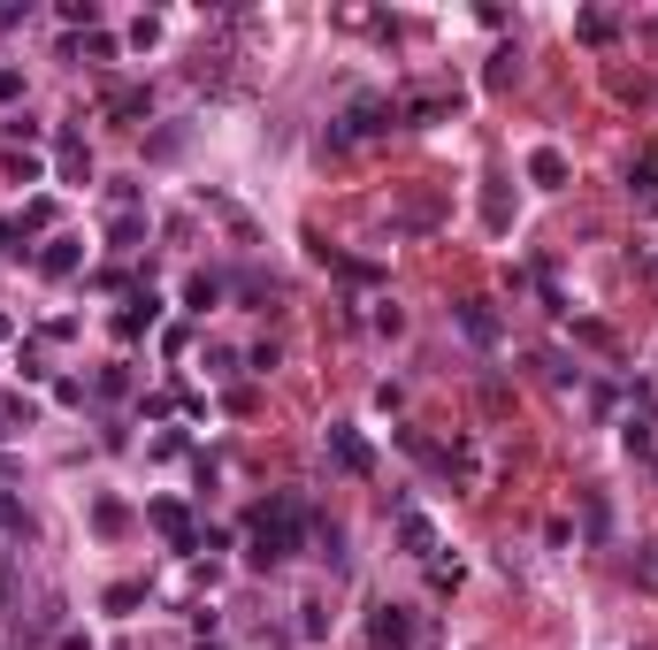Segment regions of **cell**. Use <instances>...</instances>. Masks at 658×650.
I'll list each match as a JSON object with an SVG mask.
<instances>
[{"mask_svg": "<svg viewBox=\"0 0 658 650\" xmlns=\"http://www.w3.org/2000/svg\"><path fill=\"white\" fill-rule=\"evenodd\" d=\"M315 536V513H307V497H276V505H261L253 513V566H284L299 543Z\"/></svg>", "mask_w": 658, "mask_h": 650, "instance_id": "6da1fadb", "label": "cell"}, {"mask_svg": "<svg viewBox=\"0 0 658 650\" xmlns=\"http://www.w3.org/2000/svg\"><path fill=\"white\" fill-rule=\"evenodd\" d=\"M414 636H421V628H414L406 605H375V613H368V650H414Z\"/></svg>", "mask_w": 658, "mask_h": 650, "instance_id": "7a4b0ae2", "label": "cell"}, {"mask_svg": "<svg viewBox=\"0 0 658 650\" xmlns=\"http://www.w3.org/2000/svg\"><path fill=\"white\" fill-rule=\"evenodd\" d=\"M383 123H391V100H360V108H352V115H344V123L329 131V146H352V139H375Z\"/></svg>", "mask_w": 658, "mask_h": 650, "instance_id": "3957f363", "label": "cell"}, {"mask_svg": "<svg viewBox=\"0 0 658 650\" xmlns=\"http://www.w3.org/2000/svg\"><path fill=\"white\" fill-rule=\"evenodd\" d=\"M329 452H337V467H344V475H375V452H368L352 429H329Z\"/></svg>", "mask_w": 658, "mask_h": 650, "instance_id": "277c9868", "label": "cell"}, {"mask_svg": "<svg viewBox=\"0 0 658 650\" xmlns=\"http://www.w3.org/2000/svg\"><path fill=\"white\" fill-rule=\"evenodd\" d=\"M154 528H162L168 543H184V551H199V536H191V513H184L176 497H162V505H154Z\"/></svg>", "mask_w": 658, "mask_h": 650, "instance_id": "5b68a950", "label": "cell"}, {"mask_svg": "<svg viewBox=\"0 0 658 650\" xmlns=\"http://www.w3.org/2000/svg\"><path fill=\"white\" fill-rule=\"evenodd\" d=\"M452 315H460V329H468L475 344H497V315H491V307H483V299H460Z\"/></svg>", "mask_w": 658, "mask_h": 650, "instance_id": "8992f818", "label": "cell"}, {"mask_svg": "<svg viewBox=\"0 0 658 650\" xmlns=\"http://www.w3.org/2000/svg\"><path fill=\"white\" fill-rule=\"evenodd\" d=\"M398 536H406V551H421V559H429V551H437V528H429V520H421V513H414V505H406V513H398Z\"/></svg>", "mask_w": 658, "mask_h": 650, "instance_id": "52a82bcc", "label": "cell"}, {"mask_svg": "<svg viewBox=\"0 0 658 650\" xmlns=\"http://www.w3.org/2000/svg\"><path fill=\"white\" fill-rule=\"evenodd\" d=\"M528 176H536V184H567V154H559V146H536V154H528Z\"/></svg>", "mask_w": 658, "mask_h": 650, "instance_id": "ba28073f", "label": "cell"}, {"mask_svg": "<svg viewBox=\"0 0 658 650\" xmlns=\"http://www.w3.org/2000/svg\"><path fill=\"white\" fill-rule=\"evenodd\" d=\"M39 276H77V245H69V238H54V245L39 253Z\"/></svg>", "mask_w": 658, "mask_h": 650, "instance_id": "9c48e42d", "label": "cell"}, {"mask_svg": "<svg viewBox=\"0 0 658 650\" xmlns=\"http://www.w3.org/2000/svg\"><path fill=\"white\" fill-rule=\"evenodd\" d=\"M146 108H154V100H146V92H139V85H131V92H108V115H123V123H139V115H146Z\"/></svg>", "mask_w": 658, "mask_h": 650, "instance_id": "30bf717a", "label": "cell"}, {"mask_svg": "<svg viewBox=\"0 0 658 650\" xmlns=\"http://www.w3.org/2000/svg\"><path fill=\"white\" fill-rule=\"evenodd\" d=\"M184 299H191V315H207V307L222 299V276H191V291H184Z\"/></svg>", "mask_w": 658, "mask_h": 650, "instance_id": "8fae6325", "label": "cell"}, {"mask_svg": "<svg viewBox=\"0 0 658 650\" xmlns=\"http://www.w3.org/2000/svg\"><path fill=\"white\" fill-rule=\"evenodd\" d=\"M154 322V291H146V299H131V307H123V337H139V329Z\"/></svg>", "mask_w": 658, "mask_h": 650, "instance_id": "7c38bea8", "label": "cell"}, {"mask_svg": "<svg viewBox=\"0 0 658 650\" xmlns=\"http://www.w3.org/2000/svg\"><path fill=\"white\" fill-rule=\"evenodd\" d=\"M0 536H31V520H23V505H15V497H0Z\"/></svg>", "mask_w": 658, "mask_h": 650, "instance_id": "4fadbf2b", "label": "cell"}, {"mask_svg": "<svg viewBox=\"0 0 658 650\" xmlns=\"http://www.w3.org/2000/svg\"><path fill=\"white\" fill-rule=\"evenodd\" d=\"M636 191H651V199H658V146H644V162H636Z\"/></svg>", "mask_w": 658, "mask_h": 650, "instance_id": "5bb4252c", "label": "cell"}, {"mask_svg": "<svg viewBox=\"0 0 658 650\" xmlns=\"http://www.w3.org/2000/svg\"><path fill=\"white\" fill-rule=\"evenodd\" d=\"M15 92H23V77H15V69H0V100H15Z\"/></svg>", "mask_w": 658, "mask_h": 650, "instance_id": "9a60e30c", "label": "cell"}, {"mask_svg": "<svg viewBox=\"0 0 658 650\" xmlns=\"http://www.w3.org/2000/svg\"><path fill=\"white\" fill-rule=\"evenodd\" d=\"M636 574H644V582L658 590V551H651V559H636Z\"/></svg>", "mask_w": 658, "mask_h": 650, "instance_id": "2e32d148", "label": "cell"}, {"mask_svg": "<svg viewBox=\"0 0 658 650\" xmlns=\"http://www.w3.org/2000/svg\"><path fill=\"white\" fill-rule=\"evenodd\" d=\"M0 245H8V222H0Z\"/></svg>", "mask_w": 658, "mask_h": 650, "instance_id": "e0dca14e", "label": "cell"}]
</instances>
